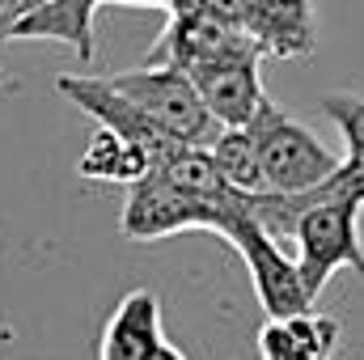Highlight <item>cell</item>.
Wrapping results in <instances>:
<instances>
[{
	"label": "cell",
	"mask_w": 364,
	"mask_h": 360,
	"mask_svg": "<svg viewBox=\"0 0 364 360\" xmlns=\"http://www.w3.org/2000/svg\"><path fill=\"white\" fill-rule=\"evenodd\" d=\"M97 4H153V9H166V13H178L191 0H97Z\"/></svg>",
	"instance_id": "15"
},
{
	"label": "cell",
	"mask_w": 364,
	"mask_h": 360,
	"mask_svg": "<svg viewBox=\"0 0 364 360\" xmlns=\"http://www.w3.org/2000/svg\"><path fill=\"white\" fill-rule=\"evenodd\" d=\"M237 4V21L250 34V43L263 55H284V60H301L314 51L318 43V26H314V4L309 0H233Z\"/></svg>",
	"instance_id": "8"
},
{
	"label": "cell",
	"mask_w": 364,
	"mask_h": 360,
	"mask_svg": "<svg viewBox=\"0 0 364 360\" xmlns=\"http://www.w3.org/2000/svg\"><path fill=\"white\" fill-rule=\"evenodd\" d=\"M220 238L242 255V263L250 271V284H255V297H259V305H263L267 318H292V314L314 309V301L301 288L296 263L284 255V246H275L263 229L250 225V216L233 221Z\"/></svg>",
	"instance_id": "6"
},
{
	"label": "cell",
	"mask_w": 364,
	"mask_h": 360,
	"mask_svg": "<svg viewBox=\"0 0 364 360\" xmlns=\"http://www.w3.org/2000/svg\"><path fill=\"white\" fill-rule=\"evenodd\" d=\"M149 360H186V356H182V348H174L170 339H161V348H157Z\"/></svg>",
	"instance_id": "16"
},
{
	"label": "cell",
	"mask_w": 364,
	"mask_h": 360,
	"mask_svg": "<svg viewBox=\"0 0 364 360\" xmlns=\"http://www.w3.org/2000/svg\"><path fill=\"white\" fill-rule=\"evenodd\" d=\"M203 153H208V162L216 166V174H220V182H225L229 191H237V195H263L255 144H250L246 127H220Z\"/></svg>",
	"instance_id": "13"
},
{
	"label": "cell",
	"mask_w": 364,
	"mask_h": 360,
	"mask_svg": "<svg viewBox=\"0 0 364 360\" xmlns=\"http://www.w3.org/2000/svg\"><path fill=\"white\" fill-rule=\"evenodd\" d=\"M161 301L153 288H132L106 318L97 360H149L161 348Z\"/></svg>",
	"instance_id": "9"
},
{
	"label": "cell",
	"mask_w": 364,
	"mask_h": 360,
	"mask_svg": "<svg viewBox=\"0 0 364 360\" xmlns=\"http://www.w3.org/2000/svg\"><path fill=\"white\" fill-rule=\"evenodd\" d=\"M259 64H263V51L250 47V51H233V55H220L212 64H199L182 77L195 85L208 119L216 127H246L259 115V106L267 102Z\"/></svg>",
	"instance_id": "7"
},
{
	"label": "cell",
	"mask_w": 364,
	"mask_h": 360,
	"mask_svg": "<svg viewBox=\"0 0 364 360\" xmlns=\"http://www.w3.org/2000/svg\"><path fill=\"white\" fill-rule=\"evenodd\" d=\"M246 136L255 144V162H259L263 191H272V195L314 191V186H322L326 179H335L339 166H343L305 123H296L288 110H279L272 97L246 123Z\"/></svg>",
	"instance_id": "2"
},
{
	"label": "cell",
	"mask_w": 364,
	"mask_h": 360,
	"mask_svg": "<svg viewBox=\"0 0 364 360\" xmlns=\"http://www.w3.org/2000/svg\"><path fill=\"white\" fill-rule=\"evenodd\" d=\"M106 90H114L123 102H132L153 127H161L174 144L186 149H208L212 136L220 132L195 85L182 77L178 68H166V64H144V68H127V73H114V77H102Z\"/></svg>",
	"instance_id": "3"
},
{
	"label": "cell",
	"mask_w": 364,
	"mask_h": 360,
	"mask_svg": "<svg viewBox=\"0 0 364 360\" xmlns=\"http://www.w3.org/2000/svg\"><path fill=\"white\" fill-rule=\"evenodd\" d=\"M77 174L90 182H114V186H132V182H140L149 174V162L132 149V144H123L119 136H110L106 127H97L90 140V149L81 153V162H77Z\"/></svg>",
	"instance_id": "12"
},
{
	"label": "cell",
	"mask_w": 364,
	"mask_h": 360,
	"mask_svg": "<svg viewBox=\"0 0 364 360\" xmlns=\"http://www.w3.org/2000/svg\"><path fill=\"white\" fill-rule=\"evenodd\" d=\"M339 322L331 314H292L267 318L259 331V356L263 360H335Z\"/></svg>",
	"instance_id": "11"
},
{
	"label": "cell",
	"mask_w": 364,
	"mask_h": 360,
	"mask_svg": "<svg viewBox=\"0 0 364 360\" xmlns=\"http://www.w3.org/2000/svg\"><path fill=\"white\" fill-rule=\"evenodd\" d=\"M55 90L64 93L73 106H81L97 127H106L110 136H119L123 144H132V149L149 162V170H157V166H161V162H170L178 149H186V144H174L161 127H153V123H149L132 102H123L114 90H106V81H102V77L64 73V77H55Z\"/></svg>",
	"instance_id": "5"
},
{
	"label": "cell",
	"mask_w": 364,
	"mask_h": 360,
	"mask_svg": "<svg viewBox=\"0 0 364 360\" xmlns=\"http://www.w3.org/2000/svg\"><path fill=\"white\" fill-rule=\"evenodd\" d=\"M246 216V203L237 212H220L195 195H182L178 186H170L157 174H144L140 182L127 186V203H123V238L132 242H157V238H174L186 229H208V233H225L233 221Z\"/></svg>",
	"instance_id": "4"
},
{
	"label": "cell",
	"mask_w": 364,
	"mask_h": 360,
	"mask_svg": "<svg viewBox=\"0 0 364 360\" xmlns=\"http://www.w3.org/2000/svg\"><path fill=\"white\" fill-rule=\"evenodd\" d=\"M360 208H364V174L339 166L335 179L309 191L296 225H292V263L301 275V288L309 301L331 284V275L343 268L364 275V242H360Z\"/></svg>",
	"instance_id": "1"
},
{
	"label": "cell",
	"mask_w": 364,
	"mask_h": 360,
	"mask_svg": "<svg viewBox=\"0 0 364 360\" xmlns=\"http://www.w3.org/2000/svg\"><path fill=\"white\" fill-rule=\"evenodd\" d=\"M322 115L343 136V149H348L343 166L364 174V97H356V93H331V97H322Z\"/></svg>",
	"instance_id": "14"
},
{
	"label": "cell",
	"mask_w": 364,
	"mask_h": 360,
	"mask_svg": "<svg viewBox=\"0 0 364 360\" xmlns=\"http://www.w3.org/2000/svg\"><path fill=\"white\" fill-rule=\"evenodd\" d=\"M93 13L97 0H43L30 13L13 17L4 38H55L68 43L81 60H93Z\"/></svg>",
	"instance_id": "10"
}]
</instances>
